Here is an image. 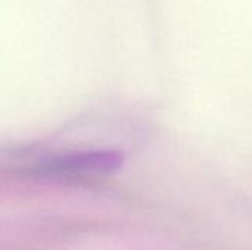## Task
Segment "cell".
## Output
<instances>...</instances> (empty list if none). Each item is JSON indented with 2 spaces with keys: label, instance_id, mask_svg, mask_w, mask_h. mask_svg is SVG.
Returning a JSON list of instances; mask_svg holds the SVG:
<instances>
[{
  "label": "cell",
  "instance_id": "obj_1",
  "mask_svg": "<svg viewBox=\"0 0 252 250\" xmlns=\"http://www.w3.org/2000/svg\"><path fill=\"white\" fill-rule=\"evenodd\" d=\"M123 164L124 158L118 152H80L50 159L38 167V172L63 178H96L115 174Z\"/></svg>",
  "mask_w": 252,
  "mask_h": 250
}]
</instances>
